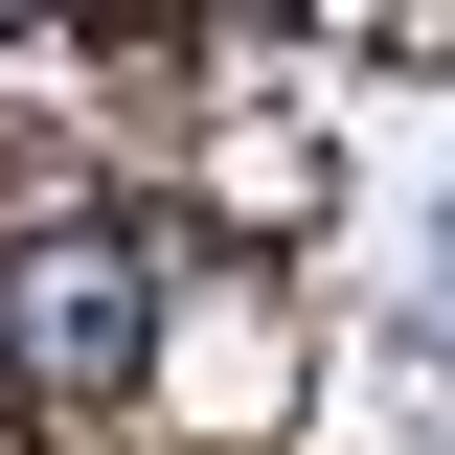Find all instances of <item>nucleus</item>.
<instances>
[{"label":"nucleus","instance_id":"nucleus-1","mask_svg":"<svg viewBox=\"0 0 455 455\" xmlns=\"http://www.w3.org/2000/svg\"><path fill=\"white\" fill-rule=\"evenodd\" d=\"M0 341H23L46 387H114V364L160 341V251H137V228H23V251H0Z\"/></svg>","mask_w":455,"mask_h":455}]
</instances>
